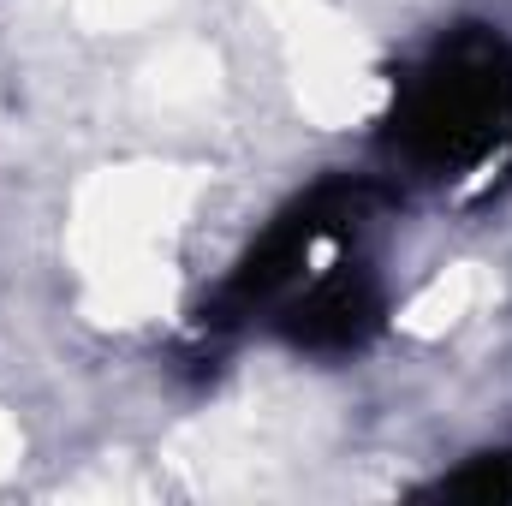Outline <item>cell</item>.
I'll return each instance as SVG.
<instances>
[{
  "instance_id": "obj_1",
  "label": "cell",
  "mask_w": 512,
  "mask_h": 506,
  "mask_svg": "<svg viewBox=\"0 0 512 506\" xmlns=\"http://www.w3.org/2000/svg\"><path fill=\"white\" fill-rule=\"evenodd\" d=\"M387 143L429 179L512 161V48L489 30L447 36L393 96Z\"/></svg>"
},
{
  "instance_id": "obj_3",
  "label": "cell",
  "mask_w": 512,
  "mask_h": 506,
  "mask_svg": "<svg viewBox=\"0 0 512 506\" xmlns=\"http://www.w3.org/2000/svg\"><path fill=\"white\" fill-rule=\"evenodd\" d=\"M435 495H453V501H512V453H489V459H471L459 477H447Z\"/></svg>"
},
{
  "instance_id": "obj_2",
  "label": "cell",
  "mask_w": 512,
  "mask_h": 506,
  "mask_svg": "<svg viewBox=\"0 0 512 506\" xmlns=\"http://www.w3.org/2000/svg\"><path fill=\"white\" fill-rule=\"evenodd\" d=\"M376 322H382V298H376L370 274L340 262V268L316 274L304 286V298L286 304L280 328H286V340H298L310 352H352V346H364L376 334Z\"/></svg>"
}]
</instances>
